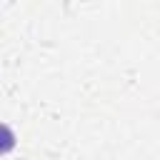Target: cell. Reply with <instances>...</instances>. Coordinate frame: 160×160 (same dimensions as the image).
Returning a JSON list of instances; mask_svg holds the SVG:
<instances>
[{"instance_id":"1","label":"cell","mask_w":160,"mask_h":160,"mask_svg":"<svg viewBox=\"0 0 160 160\" xmlns=\"http://www.w3.org/2000/svg\"><path fill=\"white\" fill-rule=\"evenodd\" d=\"M12 148H15V135H12V130L0 122V155L8 152V150H12Z\"/></svg>"}]
</instances>
